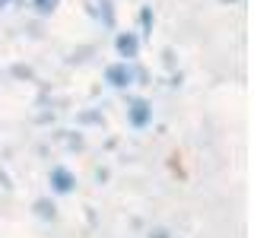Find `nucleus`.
Masks as SVG:
<instances>
[{
  "label": "nucleus",
  "mask_w": 254,
  "mask_h": 238,
  "mask_svg": "<svg viewBox=\"0 0 254 238\" xmlns=\"http://www.w3.org/2000/svg\"><path fill=\"white\" fill-rule=\"evenodd\" d=\"M127 118H130V124H133V127H146V124H149V118H153V108H149V102L133 99V102H130V108H127Z\"/></svg>",
  "instance_id": "f257e3e1"
},
{
  "label": "nucleus",
  "mask_w": 254,
  "mask_h": 238,
  "mask_svg": "<svg viewBox=\"0 0 254 238\" xmlns=\"http://www.w3.org/2000/svg\"><path fill=\"white\" fill-rule=\"evenodd\" d=\"M105 79H108L111 86H118V89H124V86L133 83V70L127 67V63H115V67L105 70Z\"/></svg>",
  "instance_id": "f03ea898"
},
{
  "label": "nucleus",
  "mask_w": 254,
  "mask_h": 238,
  "mask_svg": "<svg viewBox=\"0 0 254 238\" xmlns=\"http://www.w3.org/2000/svg\"><path fill=\"white\" fill-rule=\"evenodd\" d=\"M73 184H76V178L67 169H51V187L58 190V194H70Z\"/></svg>",
  "instance_id": "7ed1b4c3"
},
{
  "label": "nucleus",
  "mask_w": 254,
  "mask_h": 238,
  "mask_svg": "<svg viewBox=\"0 0 254 238\" xmlns=\"http://www.w3.org/2000/svg\"><path fill=\"white\" fill-rule=\"evenodd\" d=\"M118 54H121V58H137V51H140V42H137V35H133V32H124V35H118Z\"/></svg>",
  "instance_id": "20e7f679"
},
{
  "label": "nucleus",
  "mask_w": 254,
  "mask_h": 238,
  "mask_svg": "<svg viewBox=\"0 0 254 238\" xmlns=\"http://www.w3.org/2000/svg\"><path fill=\"white\" fill-rule=\"evenodd\" d=\"M54 6H58V0H35V10L38 13H51Z\"/></svg>",
  "instance_id": "39448f33"
}]
</instances>
